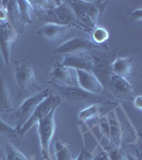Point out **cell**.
Segmentation results:
<instances>
[{"instance_id": "d6986e66", "label": "cell", "mask_w": 142, "mask_h": 160, "mask_svg": "<svg viewBox=\"0 0 142 160\" xmlns=\"http://www.w3.org/2000/svg\"><path fill=\"white\" fill-rule=\"evenodd\" d=\"M0 111L2 112H12L13 111L12 97L1 71H0Z\"/></svg>"}, {"instance_id": "484cf974", "label": "cell", "mask_w": 142, "mask_h": 160, "mask_svg": "<svg viewBox=\"0 0 142 160\" xmlns=\"http://www.w3.org/2000/svg\"><path fill=\"white\" fill-rule=\"evenodd\" d=\"M99 129L102 135L109 141V135H110V126H109V121H108V117L107 114L103 115L102 118L99 120Z\"/></svg>"}, {"instance_id": "30bf717a", "label": "cell", "mask_w": 142, "mask_h": 160, "mask_svg": "<svg viewBox=\"0 0 142 160\" xmlns=\"http://www.w3.org/2000/svg\"><path fill=\"white\" fill-rule=\"evenodd\" d=\"M49 82L53 86H60V87H78L77 82V74L76 69L65 66L57 61L51 66Z\"/></svg>"}, {"instance_id": "6da1fadb", "label": "cell", "mask_w": 142, "mask_h": 160, "mask_svg": "<svg viewBox=\"0 0 142 160\" xmlns=\"http://www.w3.org/2000/svg\"><path fill=\"white\" fill-rule=\"evenodd\" d=\"M60 63L75 69H84L87 72H91L100 80L105 89L111 76L109 68L110 63L97 56L96 52H81L64 56V59Z\"/></svg>"}, {"instance_id": "2e32d148", "label": "cell", "mask_w": 142, "mask_h": 160, "mask_svg": "<svg viewBox=\"0 0 142 160\" xmlns=\"http://www.w3.org/2000/svg\"><path fill=\"white\" fill-rule=\"evenodd\" d=\"M110 73L112 75L123 77L127 79L133 75L136 68V60L134 57H121V58L113 59L110 62Z\"/></svg>"}, {"instance_id": "cb8c5ba5", "label": "cell", "mask_w": 142, "mask_h": 160, "mask_svg": "<svg viewBox=\"0 0 142 160\" xmlns=\"http://www.w3.org/2000/svg\"><path fill=\"white\" fill-rule=\"evenodd\" d=\"M56 153H55V157L56 160H75L72 156L71 152H69L68 148V144L64 143L60 140L56 141Z\"/></svg>"}, {"instance_id": "4316f807", "label": "cell", "mask_w": 142, "mask_h": 160, "mask_svg": "<svg viewBox=\"0 0 142 160\" xmlns=\"http://www.w3.org/2000/svg\"><path fill=\"white\" fill-rule=\"evenodd\" d=\"M129 22H142V9L137 8L129 13Z\"/></svg>"}, {"instance_id": "d6a6232c", "label": "cell", "mask_w": 142, "mask_h": 160, "mask_svg": "<svg viewBox=\"0 0 142 160\" xmlns=\"http://www.w3.org/2000/svg\"><path fill=\"white\" fill-rule=\"evenodd\" d=\"M2 143H3V139H2L1 137H0V146L2 145Z\"/></svg>"}, {"instance_id": "7c38bea8", "label": "cell", "mask_w": 142, "mask_h": 160, "mask_svg": "<svg viewBox=\"0 0 142 160\" xmlns=\"http://www.w3.org/2000/svg\"><path fill=\"white\" fill-rule=\"evenodd\" d=\"M113 97L122 100H133L135 98V90L127 79L112 75L110 76L107 87Z\"/></svg>"}, {"instance_id": "4dcf8cb0", "label": "cell", "mask_w": 142, "mask_h": 160, "mask_svg": "<svg viewBox=\"0 0 142 160\" xmlns=\"http://www.w3.org/2000/svg\"><path fill=\"white\" fill-rule=\"evenodd\" d=\"M134 100V107L136 108L138 111L142 110V96L141 95H136Z\"/></svg>"}, {"instance_id": "52a82bcc", "label": "cell", "mask_w": 142, "mask_h": 160, "mask_svg": "<svg viewBox=\"0 0 142 160\" xmlns=\"http://www.w3.org/2000/svg\"><path fill=\"white\" fill-rule=\"evenodd\" d=\"M56 110L57 108L53 109L47 117L44 118L42 121H40L37 124L38 138H40L41 154H42L43 160H53L51 159L50 145L56 131V122H55Z\"/></svg>"}, {"instance_id": "83f0119b", "label": "cell", "mask_w": 142, "mask_h": 160, "mask_svg": "<svg viewBox=\"0 0 142 160\" xmlns=\"http://www.w3.org/2000/svg\"><path fill=\"white\" fill-rule=\"evenodd\" d=\"M99 151L96 152V154L92 155V159L91 160H110L109 155H108L107 151L105 149L104 146L99 145Z\"/></svg>"}, {"instance_id": "f546056e", "label": "cell", "mask_w": 142, "mask_h": 160, "mask_svg": "<svg viewBox=\"0 0 142 160\" xmlns=\"http://www.w3.org/2000/svg\"><path fill=\"white\" fill-rule=\"evenodd\" d=\"M92 155L90 152H87L86 149H82L80 152V154L77 156V158L75 160H91L92 159Z\"/></svg>"}, {"instance_id": "f1b7e54d", "label": "cell", "mask_w": 142, "mask_h": 160, "mask_svg": "<svg viewBox=\"0 0 142 160\" xmlns=\"http://www.w3.org/2000/svg\"><path fill=\"white\" fill-rule=\"evenodd\" d=\"M8 22V13L6 2L0 1V22Z\"/></svg>"}, {"instance_id": "9c48e42d", "label": "cell", "mask_w": 142, "mask_h": 160, "mask_svg": "<svg viewBox=\"0 0 142 160\" xmlns=\"http://www.w3.org/2000/svg\"><path fill=\"white\" fill-rule=\"evenodd\" d=\"M55 88L59 92V95L62 98L68 99L74 106H82V108H86L90 105L104 102V98L102 97V95H96L86 92L84 90H81L79 87L72 88L55 86Z\"/></svg>"}, {"instance_id": "603a6c76", "label": "cell", "mask_w": 142, "mask_h": 160, "mask_svg": "<svg viewBox=\"0 0 142 160\" xmlns=\"http://www.w3.org/2000/svg\"><path fill=\"white\" fill-rule=\"evenodd\" d=\"M90 35H91L92 42H94L95 44H99V45H105V43L109 40L110 33L105 27L96 26L94 29H92Z\"/></svg>"}, {"instance_id": "5bb4252c", "label": "cell", "mask_w": 142, "mask_h": 160, "mask_svg": "<svg viewBox=\"0 0 142 160\" xmlns=\"http://www.w3.org/2000/svg\"><path fill=\"white\" fill-rule=\"evenodd\" d=\"M76 74L78 87L81 90L96 95H102L105 92L106 89L104 84L91 72H87L84 69H76Z\"/></svg>"}, {"instance_id": "5b68a950", "label": "cell", "mask_w": 142, "mask_h": 160, "mask_svg": "<svg viewBox=\"0 0 142 160\" xmlns=\"http://www.w3.org/2000/svg\"><path fill=\"white\" fill-rule=\"evenodd\" d=\"M53 93L51 89H44L42 91H38L34 94L28 96L27 98L22 102V104L18 106L15 112L13 113V120H14L15 124V129L19 132L20 128L23 125L29 120V118L34 112L35 108L38 107L41 102H43L46 97H48Z\"/></svg>"}, {"instance_id": "3957f363", "label": "cell", "mask_w": 142, "mask_h": 160, "mask_svg": "<svg viewBox=\"0 0 142 160\" xmlns=\"http://www.w3.org/2000/svg\"><path fill=\"white\" fill-rule=\"evenodd\" d=\"M34 16L38 17L40 22L44 24H56L61 26H68L73 28L74 30H80L87 33H91L89 30L79 24L76 18V15L73 11V9L69 6L68 1H63L60 6L53 8L51 10L45 12H38L33 13Z\"/></svg>"}, {"instance_id": "d4e9b609", "label": "cell", "mask_w": 142, "mask_h": 160, "mask_svg": "<svg viewBox=\"0 0 142 160\" xmlns=\"http://www.w3.org/2000/svg\"><path fill=\"white\" fill-rule=\"evenodd\" d=\"M105 149L107 151L108 155H109L110 160H127L126 153H125V152H123L122 148H105Z\"/></svg>"}, {"instance_id": "ba28073f", "label": "cell", "mask_w": 142, "mask_h": 160, "mask_svg": "<svg viewBox=\"0 0 142 160\" xmlns=\"http://www.w3.org/2000/svg\"><path fill=\"white\" fill-rule=\"evenodd\" d=\"M62 97L59 94H55V93H51L48 97H46L45 99L41 102L40 105L35 108L34 112L32 113V115L29 118V120L26 122L23 127L19 130V136L20 138H24L26 133L29 131L33 126H35L37 124L42 121L44 118H46L50 113V111L55 108H58L60 104L62 102Z\"/></svg>"}, {"instance_id": "44dd1931", "label": "cell", "mask_w": 142, "mask_h": 160, "mask_svg": "<svg viewBox=\"0 0 142 160\" xmlns=\"http://www.w3.org/2000/svg\"><path fill=\"white\" fill-rule=\"evenodd\" d=\"M0 137L2 139H8V140L12 141H16L22 139L18 131L15 129L14 126L8 124L3 120H1V118H0Z\"/></svg>"}, {"instance_id": "1f68e13d", "label": "cell", "mask_w": 142, "mask_h": 160, "mask_svg": "<svg viewBox=\"0 0 142 160\" xmlns=\"http://www.w3.org/2000/svg\"><path fill=\"white\" fill-rule=\"evenodd\" d=\"M126 157H127V160H140L138 155L136 154H130V153H126Z\"/></svg>"}, {"instance_id": "8fae6325", "label": "cell", "mask_w": 142, "mask_h": 160, "mask_svg": "<svg viewBox=\"0 0 142 160\" xmlns=\"http://www.w3.org/2000/svg\"><path fill=\"white\" fill-rule=\"evenodd\" d=\"M18 34L9 22H0V53L7 66L11 64L12 45L15 43Z\"/></svg>"}, {"instance_id": "9a60e30c", "label": "cell", "mask_w": 142, "mask_h": 160, "mask_svg": "<svg viewBox=\"0 0 142 160\" xmlns=\"http://www.w3.org/2000/svg\"><path fill=\"white\" fill-rule=\"evenodd\" d=\"M108 121L110 126V135H109V148H122L123 143V129L121 122L118 118L117 110L112 109L107 113Z\"/></svg>"}, {"instance_id": "8992f818", "label": "cell", "mask_w": 142, "mask_h": 160, "mask_svg": "<svg viewBox=\"0 0 142 160\" xmlns=\"http://www.w3.org/2000/svg\"><path fill=\"white\" fill-rule=\"evenodd\" d=\"M109 47L107 45H99L90 40L80 38H73L65 41L53 50L57 55H74L81 52H108Z\"/></svg>"}, {"instance_id": "7a4b0ae2", "label": "cell", "mask_w": 142, "mask_h": 160, "mask_svg": "<svg viewBox=\"0 0 142 160\" xmlns=\"http://www.w3.org/2000/svg\"><path fill=\"white\" fill-rule=\"evenodd\" d=\"M69 6L73 9L76 18L82 27L91 32L96 26L104 13L107 1H94V0H82V1H68Z\"/></svg>"}, {"instance_id": "ac0fdd59", "label": "cell", "mask_w": 142, "mask_h": 160, "mask_svg": "<svg viewBox=\"0 0 142 160\" xmlns=\"http://www.w3.org/2000/svg\"><path fill=\"white\" fill-rule=\"evenodd\" d=\"M6 7L8 13V22L12 25V27L17 32V34H24L26 30V25L20 19L18 9H17V1H13V0L7 1Z\"/></svg>"}, {"instance_id": "e0dca14e", "label": "cell", "mask_w": 142, "mask_h": 160, "mask_svg": "<svg viewBox=\"0 0 142 160\" xmlns=\"http://www.w3.org/2000/svg\"><path fill=\"white\" fill-rule=\"evenodd\" d=\"M74 30L73 28L68 26H61L56 24H44L40 29L38 30V34L46 38L50 42L58 41L65 34H68L69 31Z\"/></svg>"}, {"instance_id": "4fadbf2b", "label": "cell", "mask_w": 142, "mask_h": 160, "mask_svg": "<svg viewBox=\"0 0 142 160\" xmlns=\"http://www.w3.org/2000/svg\"><path fill=\"white\" fill-rule=\"evenodd\" d=\"M117 102H102L97 104H93L88 106L86 108H82L78 113V120L81 124H87L92 121H97L103 115L107 114L109 111L117 107Z\"/></svg>"}, {"instance_id": "7402d4cb", "label": "cell", "mask_w": 142, "mask_h": 160, "mask_svg": "<svg viewBox=\"0 0 142 160\" xmlns=\"http://www.w3.org/2000/svg\"><path fill=\"white\" fill-rule=\"evenodd\" d=\"M4 160H32L23 154L18 148H16L11 142H7L4 145Z\"/></svg>"}, {"instance_id": "ffe728a7", "label": "cell", "mask_w": 142, "mask_h": 160, "mask_svg": "<svg viewBox=\"0 0 142 160\" xmlns=\"http://www.w3.org/2000/svg\"><path fill=\"white\" fill-rule=\"evenodd\" d=\"M17 9H18V13L20 19L23 20L25 25L32 24V15H33V9L31 6V2L28 0H20L17 1Z\"/></svg>"}, {"instance_id": "277c9868", "label": "cell", "mask_w": 142, "mask_h": 160, "mask_svg": "<svg viewBox=\"0 0 142 160\" xmlns=\"http://www.w3.org/2000/svg\"><path fill=\"white\" fill-rule=\"evenodd\" d=\"M13 75L17 88L18 98H27L28 96L32 95L30 92L32 93V91L40 88L32 64L27 59L15 61Z\"/></svg>"}]
</instances>
